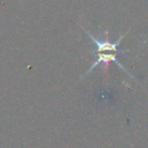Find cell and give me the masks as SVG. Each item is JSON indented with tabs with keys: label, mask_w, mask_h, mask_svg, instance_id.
<instances>
[{
	"label": "cell",
	"mask_w": 148,
	"mask_h": 148,
	"mask_svg": "<svg viewBox=\"0 0 148 148\" xmlns=\"http://www.w3.org/2000/svg\"><path fill=\"white\" fill-rule=\"evenodd\" d=\"M117 54H118V53H114V52H96V57H97V58H96V60L90 65V67H89V68H88V71H87V72L81 76V79H83L86 75H88V74H89L94 68H96V67H97L98 65H101V64H103V65L105 66V71H108V66H109V64H110V62H114V64H116L120 69H123V71H124L128 76L133 77V76L130 74V72H128V71H127V69L121 65V62L118 60Z\"/></svg>",
	"instance_id": "obj_2"
},
{
	"label": "cell",
	"mask_w": 148,
	"mask_h": 148,
	"mask_svg": "<svg viewBox=\"0 0 148 148\" xmlns=\"http://www.w3.org/2000/svg\"><path fill=\"white\" fill-rule=\"evenodd\" d=\"M82 30L87 34V36L90 38V40L95 44L96 46V52H114V53H125L127 52V50H120L119 49V45H120V42L123 40V38L126 36L127 32L119 36V38L116 40V42H110L108 39V31H104V36L105 38L104 39H99V38H96L94 35H91L88 30H86L84 28H82Z\"/></svg>",
	"instance_id": "obj_1"
}]
</instances>
